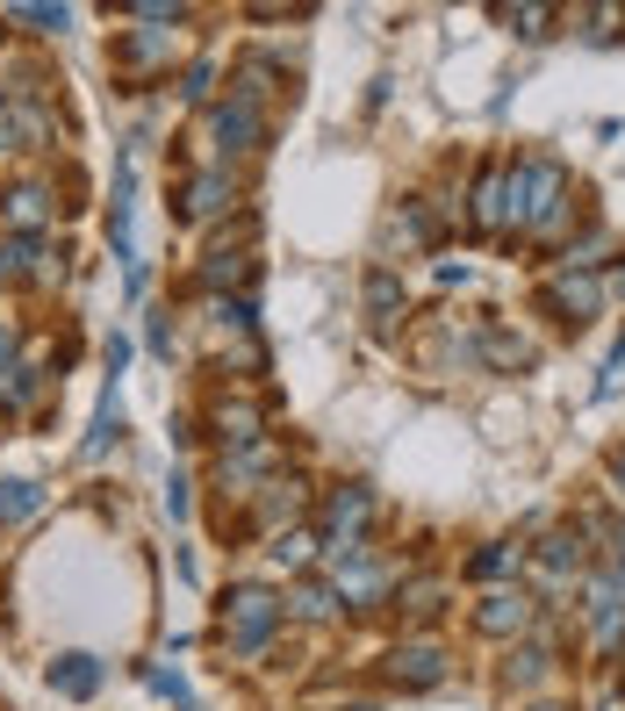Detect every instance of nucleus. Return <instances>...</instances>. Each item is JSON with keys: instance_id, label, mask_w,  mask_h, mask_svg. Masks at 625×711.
<instances>
[{"instance_id": "39448f33", "label": "nucleus", "mask_w": 625, "mask_h": 711, "mask_svg": "<svg viewBox=\"0 0 625 711\" xmlns=\"http://www.w3.org/2000/svg\"><path fill=\"white\" fill-rule=\"evenodd\" d=\"M525 618H532V603H525V597H490V603L475 611V626L503 640V632H525Z\"/></svg>"}, {"instance_id": "393cba45", "label": "nucleus", "mask_w": 625, "mask_h": 711, "mask_svg": "<svg viewBox=\"0 0 625 711\" xmlns=\"http://www.w3.org/2000/svg\"><path fill=\"white\" fill-rule=\"evenodd\" d=\"M618 561H625V532H618Z\"/></svg>"}, {"instance_id": "f8f14e48", "label": "nucleus", "mask_w": 625, "mask_h": 711, "mask_svg": "<svg viewBox=\"0 0 625 711\" xmlns=\"http://www.w3.org/2000/svg\"><path fill=\"white\" fill-rule=\"evenodd\" d=\"M331 611H339V597H331L324 582H302V589H295V618H310V626H324Z\"/></svg>"}, {"instance_id": "bb28decb", "label": "nucleus", "mask_w": 625, "mask_h": 711, "mask_svg": "<svg viewBox=\"0 0 625 711\" xmlns=\"http://www.w3.org/2000/svg\"><path fill=\"white\" fill-rule=\"evenodd\" d=\"M618 287H625V274H618Z\"/></svg>"}, {"instance_id": "f257e3e1", "label": "nucleus", "mask_w": 625, "mask_h": 711, "mask_svg": "<svg viewBox=\"0 0 625 711\" xmlns=\"http://www.w3.org/2000/svg\"><path fill=\"white\" fill-rule=\"evenodd\" d=\"M223 626H231V647H238V654H259V647H266V632L281 626V603H273L266 589H238L231 611H223Z\"/></svg>"}, {"instance_id": "a878e982", "label": "nucleus", "mask_w": 625, "mask_h": 711, "mask_svg": "<svg viewBox=\"0 0 625 711\" xmlns=\"http://www.w3.org/2000/svg\"><path fill=\"white\" fill-rule=\"evenodd\" d=\"M540 711H554V704H540Z\"/></svg>"}, {"instance_id": "0eeeda50", "label": "nucleus", "mask_w": 625, "mask_h": 711, "mask_svg": "<svg viewBox=\"0 0 625 711\" xmlns=\"http://www.w3.org/2000/svg\"><path fill=\"white\" fill-rule=\"evenodd\" d=\"M43 510V489L37 481H0V525H22Z\"/></svg>"}, {"instance_id": "9b49d317", "label": "nucleus", "mask_w": 625, "mask_h": 711, "mask_svg": "<svg viewBox=\"0 0 625 711\" xmlns=\"http://www.w3.org/2000/svg\"><path fill=\"white\" fill-rule=\"evenodd\" d=\"M37 266V237H0V281H22Z\"/></svg>"}, {"instance_id": "4468645a", "label": "nucleus", "mask_w": 625, "mask_h": 711, "mask_svg": "<svg viewBox=\"0 0 625 711\" xmlns=\"http://www.w3.org/2000/svg\"><path fill=\"white\" fill-rule=\"evenodd\" d=\"M115 417H123V403H115V388L101 396V410H94V431H87V453H101L115 438Z\"/></svg>"}, {"instance_id": "a211bd4d", "label": "nucleus", "mask_w": 625, "mask_h": 711, "mask_svg": "<svg viewBox=\"0 0 625 711\" xmlns=\"http://www.w3.org/2000/svg\"><path fill=\"white\" fill-rule=\"evenodd\" d=\"M14 22H37L43 37H58V29H65L72 14H65V8H14Z\"/></svg>"}, {"instance_id": "7ed1b4c3", "label": "nucleus", "mask_w": 625, "mask_h": 711, "mask_svg": "<svg viewBox=\"0 0 625 711\" xmlns=\"http://www.w3.org/2000/svg\"><path fill=\"white\" fill-rule=\"evenodd\" d=\"M389 676L403 690H424V683H438V676H446V654H438L432 640H410V647H395L389 654Z\"/></svg>"}, {"instance_id": "412c9836", "label": "nucleus", "mask_w": 625, "mask_h": 711, "mask_svg": "<svg viewBox=\"0 0 625 711\" xmlns=\"http://www.w3.org/2000/svg\"><path fill=\"white\" fill-rule=\"evenodd\" d=\"M503 568H517V547H490V553L475 561V575H503Z\"/></svg>"}, {"instance_id": "f3484780", "label": "nucleus", "mask_w": 625, "mask_h": 711, "mask_svg": "<svg viewBox=\"0 0 625 711\" xmlns=\"http://www.w3.org/2000/svg\"><path fill=\"white\" fill-rule=\"evenodd\" d=\"M202 281H209V287H231V281H245V260H231V252H216V260L202 266Z\"/></svg>"}, {"instance_id": "6ab92c4d", "label": "nucleus", "mask_w": 625, "mask_h": 711, "mask_svg": "<svg viewBox=\"0 0 625 711\" xmlns=\"http://www.w3.org/2000/svg\"><path fill=\"white\" fill-rule=\"evenodd\" d=\"M273 561H281V568H302V561H310V539H302V532H281V547H273Z\"/></svg>"}, {"instance_id": "1a4fd4ad", "label": "nucleus", "mask_w": 625, "mask_h": 711, "mask_svg": "<svg viewBox=\"0 0 625 711\" xmlns=\"http://www.w3.org/2000/svg\"><path fill=\"white\" fill-rule=\"evenodd\" d=\"M216 138L231 144V151L259 144V109H245V101H238V109H223V115H216Z\"/></svg>"}, {"instance_id": "423d86ee", "label": "nucleus", "mask_w": 625, "mask_h": 711, "mask_svg": "<svg viewBox=\"0 0 625 711\" xmlns=\"http://www.w3.org/2000/svg\"><path fill=\"white\" fill-rule=\"evenodd\" d=\"M367 510H374V496H367V489H345V496H331V539H360Z\"/></svg>"}, {"instance_id": "9d476101", "label": "nucleus", "mask_w": 625, "mask_h": 711, "mask_svg": "<svg viewBox=\"0 0 625 711\" xmlns=\"http://www.w3.org/2000/svg\"><path fill=\"white\" fill-rule=\"evenodd\" d=\"M367 309H374V324H395V309H403L395 274H367Z\"/></svg>"}, {"instance_id": "aec40b11", "label": "nucleus", "mask_w": 625, "mask_h": 711, "mask_svg": "<svg viewBox=\"0 0 625 711\" xmlns=\"http://www.w3.org/2000/svg\"><path fill=\"white\" fill-rule=\"evenodd\" d=\"M546 561H554V568H575V561H583V547H575L568 532H554V539H546Z\"/></svg>"}, {"instance_id": "b1692460", "label": "nucleus", "mask_w": 625, "mask_h": 711, "mask_svg": "<svg viewBox=\"0 0 625 711\" xmlns=\"http://www.w3.org/2000/svg\"><path fill=\"white\" fill-rule=\"evenodd\" d=\"M618 496H625V453H618Z\"/></svg>"}, {"instance_id": "2eb2a0df", "label": "nucleus", "mask_w": 625, "mask_h": 711, "mask_svg": "<svg viewBox=\"0 0 625 711\" xmlns=\"http://www.w3.org/2000/svg\"><path fill=\"white\" fill-rule=\"evenodd\" d=\"M546 676V647H525V654H511V683H540Z\"/></svg>"}, {"instance_id": "f03ea898", "label": "nucleus", "mask_w": 625, "mask_h": 711, "mask_svg": "<svg viewBox=\"0 0 625 711\" xmlns=\"http://www.w3.org/2000/svg\"><path fill=\"white\" fill-rule=\"evenodd\" d=\"M43 216H51V194H43L37 180H22V187L0 194V223H8V237H37Z\"/></svg>"}, {"instance_id": "20e7f679", "label": "nucleus", "mask_w": 625, "mask_h": 711, "mask_svg": "<svg viewBox=\"0 0 625 711\" xmlns=\"http://www.w3.org/2000/svg\"><path fill=\"white\" fill-rule=\"evenodd\" d=\"M94 683H101V661H94V654L51 661V690H65V698H94Z\"/></svg>"}, {"instance_id": "dca6fc26", "label": "nucleus", "mask_w": 625, "mask_h": 711, "mask_svg": "<svg viewBox=\"0 0 625 711\" xmlns=\"http://www.w3.org/2000/svg\"><path fill=\"white\" fill-rule=\"evenodd\" d=\"M165 51H173L165 37H130V43H123V58H130V65H159Z\"/></svg>"}, {"instance_id": "4be33fe9", "label": "nucleus", "mask_w": 625, "mask_h": 711, "mask_svg": "<svg viewBox=\"0 0 625 711\" xmlns=\"http://www.w3.org/2000/svg\"><path fill=\"white\" fill-rule=\"evenodd\" d=\"M0 151H14V115H0Z\"/></svg>"}, {"instance_id": "5701e85b", "label": "nucleus", "mask_w": 625, "mask_h": 711, "mask_svg": "<svg viewBox=\"0 0 625 711\" xmlns=\"http://www.w3.org/2000/svg\"><path fill=\"white\" fill-rule=\"evenodd\" d=\"M8 353H14V338H8V331H0V367H8Z\"/></svg>"}, {"instance_id": "6e6552de", "label": "nucleus", "mask_w": 625, "mask_h": 711, "mask_svg": "<svg viewBox=\"0 0 625 711\" xmlns=\"http://www.w3.org/2000/svg\"><path fill=\"white\" fill-rule=\"evenodd\" d=\"M223 194H231V180H223V173H202V180L188 187V202H180V216H194V223H202V216H216V209H223Z\"/></svg>"}, {"instance_id": "ddd939ff", "label": "nucleus", "mask_w": 625, "mask_h": 711, "mask_svg": "<svg viewBox=\"0 0 625 711\" xmlns=\"http://www.w3.org/2000/svg\"><path fill=\"white\" fill-rule=\"evenodd\" d=\"M554 302H561V309H575V316H589V309H597V281L561 274V281H554Z\"/></svg>"}]
</instances>
